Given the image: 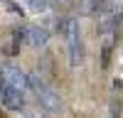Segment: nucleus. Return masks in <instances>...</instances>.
<instances>
[{
  "label": "nucleus",
  "mask_w": 123,
  "mask_h": 118,
  "mask_svg": "<svg viewBox=\"0 0 123 118\" xmlns=\"http://www.w3.org/2000/svg\"><path fill=\"white\" fill-rule=\"evenodd\" d=\"M64 42H67V52H69V66L76 69L84 64V39H81V25L76 17H69L67 15V27H64Z\"/></svg>",
  "instance_id": "obj_2"
},
{
  "label": "nucleus",
  "mask_w": 123,
  "mask_h": 118,
  "mask_svg": "<svg viewBox=\"0 0 123 118\" xmlns=\"http://www.w3.org/2000/svg\"><path fill=\"white\" fill-rule=\"evenodd\" d=\"M116 42H118V32H106V35H101V69H104V71H106L108 64H111Z\"/></svg>",
  "instance_id": "obj_6"
},
{
  "label": "nucleus",
  "mask_w": 123,
  "mask_h": 118,
  "mask_svg": "<svg viewBox=\"0 0 123 118\" xmlns=\"http://www.w3.org/2000/svg\"><path fill=\"white\" fill-rule=\"evenodd\" d=\"M57 3H67V0H57Z\"/></svg>",
  "instance_id": "obj_9"
},
{
  "label": "nucleus",
  "mask_w": 123,
  "mask_h": 118,
  "mask_svg": "<svg viewBox=\"0 0 123 118\" xmlns=\"http://www.w3.org/2000/svg\"><path fill=\"white\" fill-rule=\"evenodd\" d=\"M25 5L32 10V12H44L49 7V0H25Z\"/></svg>",
  "instance_id": "obj_8"
},
{
  "label": "nucleus",
  "mask_w": 123,
  "mask_h": 118,
  "mask_svg": "<svg viewBox=\"0 0 123 118\" xmlns=\"http://www.w3.org/2000/svg\"><path fill=\"white\" fill-rule=\"evenodd\" d=\"M25 44H30L32 49H44L49 44V32L44 27L30 25V27H25Z\"/></svg>",
  "instance_id": "obj_5"
},
{
  "label": "nucleus",
  "mask_w": 123,
  "mask_h": 118,
  "mask_svg": "<svg viewBox=\"0 0 123 118\" xmlns=\"http://www.w3.org/2000/svg\"><path fill=\"white\" fill-rule=\"evenodd\" d=\"M111 3L113 0H81L79 10H81V15H101Z\"/></svg>",
  "instance_id": "obj_7"
},
{
  "label": "nucleus",
  "mask_w": 123,
  "mask_h": 118,
  "mask_svg": "<svg viewBox=\"0 0 123 118\" xmlns=\"http://www.w3.org/2000/svg\"><path fill=\"white\" fill-rule=\"evenodd\" d=\"M27 86H30V91L35 94V98H37V103H39L42 111H47V113H59L62 108H64L59 91L52 88V86L44 81L42 74H27Z\"/></svg>",
  "instance_id": "obj_1"
},
{
  "label": "nucleus",
  "mask_w": 123,
  "mask_h": 118,
  "mask_svg": "<svg viewBox=\"0 0 123 118\" xmlns=\"http://www.w3.org/2000/svg\"><path fill=\"white\" fill-rule=\"evenodd\" d=\"M0 3H5V0H0Z\"/></svg>",
  "instance_id": "obj_10"
},
{
  "label": "nucleus",
  "mask_w": 123,
  "mask_h": 118,
  "mask_svg": "<svg viewBox=\"0 0 123 118\" xmlns=\"http://www.w3.org/2000/svg\"><path fill=\"white\" fill-rule=\"evenodd\" d=\"M0 103H3L7 111H25V106H27V94H22L20 88L15 86H10L5 81H0Z\"/></svg>",
  "instance_id": "obj_3"
},
{
  "label": "nucleus",
  "mask_w": 123,
  "mask_h": 118,
  "mask_svg": "<svg viewBox=\"0 0 123 118\" xmlns=\"http://www.w3.org/2000/svg\"><path fill=\"white\" fill-rule=\"evenodd\" d=\"M0 81H5V84H10V86L20 88L22 94L30 91V86H27V74H25L20 66H15V64H3V66H0Z\"/></svg>",
  "instance_id": "obj_4"
}]
</instances>
